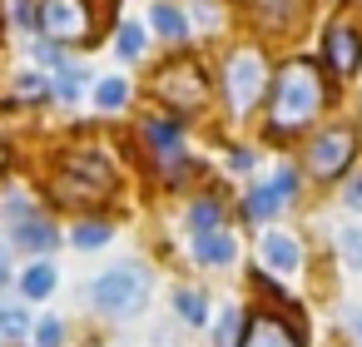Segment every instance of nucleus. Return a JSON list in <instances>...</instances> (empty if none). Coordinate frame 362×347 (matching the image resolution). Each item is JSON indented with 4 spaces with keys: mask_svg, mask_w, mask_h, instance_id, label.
I'll use <instances>...</instances> for the list:
<instances>
[{
    "mask_svg": "<svg viewBox=\"0 0 362 347\" xmlns=\"http://www.w3.org/2000/svg\"><path fill=\"white\" fill-rule=\"evenodd\" d=\"M80 90H85V70H80V65H60L55 95H60V100H80Z\"/></svg>",
    "mask_w": 362,
    "mask_h": 347,
    "instance_id": "nucleus-18",
    "label": "nucleus"
},
{
    "mask_svg": "<svg viewBox=\"0 0 362 347\" xmlns=\"http://www.w3.org/2000/svg\"><path fill=\"white\" fill-rule=\"evenodd\" d=\"M322 110V75L313 60H288L273 75V110H268V134H293Z\"/></svg>",
    "mask_w": 362,
    "mask_h": 347,
    "instance_id": "nucleus-1",
    "label": "nucleus"
},
{
    "mask_svg": "<svg viewBox=\"0 0 362 347\" xmlns=\"http://www.w3.org/2000/svg\"><path fill=\"white\" fill-rule=\"evenodd\" d=\"M0 164H6V149H0Z\"/></svg>",
    "mask_w": 362,
    "mask_h": 347,
    "instance_id": "nucleus-28",
    "label": "nucleus"
},
{
    "mask_svg": "<svg viewBox=\"0 0 362 347\" xmlns=\"http://www.w3.org/2000/svg\"><path fill=\"white\" fill-rule=\"evenodd\" d=\"M0 278H6V253H0Z\"/></svg>",
    "mask_w": 362,
    "mask_h": 347,
    "instance_id": "nucleus-27",
    "label": "nucleus"
},
{
    "mask_svg": "<svg viewBox=\"0 0 362 347\" xmlns=\"http://www.w3.org/2000/svg\"><path fill=\"white\" fill-rule=\"evenodd\" d=\"M263 90H268V65H263V55H258V50L228 55V65H223V95H228V110H233V114H248V110L263 100Z\"/></svg>",
    "mask_w": 362,
    "mask_h": 347,
    "instance_id": "nucleus-3",
    "label": "nucleus"
},
{
    "mask_svg": "<svg viewBox=\"0 0 362 347\" xmlns=\"http://www.w3.org/2000/svg\"><path fill=\"white\" fill-rule=\"evenodd\" d=\"M189 228H194V233H209V228H218V204H214V199H199V204L189 208Z\"/></svg>",
    "mask_w": 362,
    "mask_h": 347,
    "instance_id": "nucleus-21",
    "label": "nucleus"
},
{
    "mask_svg": "<svg viewBox=\"0 0 362 347\" xmlns=\"http://www.w3.org/2000/svg\"><path fill=\"white\" fill-rule=\"evenodd\" d=\"M75 243L80 248H100V243H110V228L105 223H80L75 228Z\"/></svg>",
    "mask_w": 362,
    "mask_h": 347,
    "instance_id": "nucleus-25",
    "label": "nucleus"
},
{
    "mask_svg": "<svg viewBox=\"0 0 362 347\" xmlns=\"http://www.w3.org/2000/svg\"><path fill=\"white\" fill-rule=\"evenodd\" d=\"M35 347H65V322L60 317H45L35 327Z\"/></svg>",
    "mask_w": 362,
    "mask_h": 347,
    "instance_id": "nucleus-24",
    "label": "nucleus"
},
{
    "mask_svg": "<svg viewBox=\"0 0 362 347\" xmlns=\"http://www.w3.org/2000/svg\"><path fill=\"white\" fill-rule=\"evenodd\" d=\"M40 30L50 35V40H65V45H75V40H90V11H85V0H40Z\"/></svg>",
    "mask_w": 362,
    "mask_h": 347,
    "instance_id": "nucleus-5",
    "label": "nucleus"
},
{
    "mask_svg": "<svg viewBox=\"0 0 362 347\" xmlns=\"http://www.w3.org/2000/svg\"><path fill=\"white\" fill-rule=\"evenodd\" d=\"M347 322H352V332H357V342H362V307H357V312H352Z\"/></svg>",
    "mask_w": 362,
    "mask_h": 347,
    "instance_id": "nucleus-26",
    "label": "nucleus"
},
{
    "mask_svg": "<svg viewBox=\"0 0 362 347\" xmlns=\"http://www.w3.org/2000/svg\"><path fill=\"white\" fill-rule=\"evenodd\" d=\"M16 243H21L25 253H50V248H55V228H50L45 218H21V223H16Z\"/></svg>",
    "mask_w": 362,
    "mask_h": 347,
    "instance_id": "nucleus-13",
    "label": "nucleus"
},
{
    "mask_svg": "<svg viewBox=\"0 0 362 347\" xmlns=\"http://www.w3.org/2000/svg\"><path fill=\"white\" fill-rule=\"evenodd\" d=\"M322 50H327V60H332V70H337V75H352V70L362 65V35H357V30H347V25H332Z\"/></svg>",
    "mask_w": 362,
    "mask_h": 347,
    "instance_id": "nucleus-8",
    "label": "nucleus"
},
{
    "mask_svg": "<svg viewBox=\"0 0 362 347\" xmlns=\"http://www.w3.org/2000/svg\"><path fill=\"white\" fill-rule=\"evenodd\" d=\"M124 100H129V85H124L119 75H110V80L95 85V105H100V110H119Z\"/></svg>",
    "mask_w": 362,
    "mask_h": 347,
    "instance_id": "nucleus-16",
    "label": "nucleus"
},
{
    "mask_svg": "<svg viewBox=\"0 0 362 347\" xmlns=\"http://www.w3.org/2000/svg\"><path fill=\"white\" fill-rule=\"evenodd\" d=\"M0 332H6V337H25V332H35V327H30L25 307H16V302H0Z\"/></svg>",
    "mask_w": 362,
    "mask_h": 347,
    "instance_id": "nucleus-17",
    "label": "nucleus"
},
{
    "mask_svg": "<svg viewBox=\"0 0 362 347\" xmlns=\"http://www.w3.org/2000/svg\"><path fill=\"white\" fill-rule=\"evenodd\" d=\"M233 253H238V243H233V233H223V228H209V233H194V258H199L204 268H223V263H233Z\"/></svg>",
    "mask_w": 362,
    "mask_h": 347,
    "instance_id": "nucleus-10",
    "label": "nucleus"
},
{
    "mask_svg": "<svg viewBox=\"0 0 362 347\" xmlns=\"http://www.w3.org/2000/svg\"><path fill=\"white\" fill-rule=\"evenodd\" d=\"M352 154H357L352 129H327V134L313 139V149H308V169H313L317 179H337V174L352 164Z\"/></svg>",
    "mask_w": 362,
    "mask_h": 347,
    "instance_id": "nucleus-6",
    "label": "nucleus"
},
{
    "mask_svg": "<svg viewBox=\"0 0 362 347\" xmlns=\"http://www.w3.org/2000/svg\"><path fill=\"white\" fill-rule=\"evenodd\" d=\"M263 263H268L273 273H298V263H303L298 238H288V233H268V238H263Z\"/></svg>",
    "mask_w": 362,
    "mask_h": 347,
    "instance_id": "nucleus-12",
    "label": "nucleus"
},
{
    "mask_svg": "<svg viewBox=\"0 0 362 347\" xmlns=\"http://www.w3.org/2000/svg\"><path fill=\"white\" fill-rule=\"evenodd\" d=\"M293 189H298L293 174H278L273 184H258V189L248 194V204H243V218H248V223H268V218H278L283 204L293 199Z\"/></svg>",
    "mask_w": 362,
    "mask_h": 347,
    "instance_id": "nucleus-7",
    "label": "nucleus"
},
{
    "mask_svg": "<svg viewBox=\"0 0 362 347\" xmlns=\"http://www.w3.org/2000/svg\"><path fill=\"white\" fill-rule=\"evenodd\" d=\"M243 347H303V342L293 337V327H288V322H278L273 312H263V317H253V322H248Z\"/></svg>",
    "mask_w": 362,
    "mask_h": 347,
    "instance_id": "nucleus-9",
    "label": "nucleus"
},
{
    "mask_svg": "<svg viewBox=\"0 0 362 347\" xmlns=\"http://www.w3.org/2000/svg\"><path fill=\"white\" fill-rule=\"evenodd\" d=\"M50 288H55V268L50 263H30L21 273V293L25 298H50Z\"/></svg>",
    "mask_w": 362,
    "mask_h": 347,
    "instance_id": "nucleus-14",
    "label": "nucleus"
},
{
    "mask_svg": "<svg viewBox=\"0 0 362 347\" xmlns=\"http://www.w3.org/2000/svg\"><path fill=\"white\" fill-rule=\"evenodd\" d=\"M90 298H95V307L110 312V317H134V312H144V302H149V268H139V263H115L110 273L95 278Z\"/></svg>",
    "mask_w": 362,
    "mask_h": 347,
    "instance_id": "nucleus-2",
    "label": "nucleus"
},
{
    "mask_svg": "<svg viewBox=\"0 0 362 347\" xmlns=\"http://www.w3.org/2000/svg\"><path fill=\"white\" fill-rule=\"evenodd\" d=\"M119 55H124V60H139V55H144V30H139L134 20L119 25Z\"/></svg>",
    "mask_w": 362,
    "mask_h": 347,
    "instance_id": "nucleus-23",
    "label": "nucleus"
},
{
    "mask_svg": "<svg viewBox=\"0 0 362 347\" xmlns=\"http://www.w3.org/2000/svg\"><path fill=\"white\" fill-rule=\"evenodd\" d=\"M337 248H342L347 268L362 273V228H342V233H337Z\"/></svg>",
    "mask_w": 362,
    "mask_h": 347,
    "instance_id": "nucleus-22",
    "label": "nucleus"
},
{
    "mask_svg": "<svg viewBox=\"0 0 362 347\" xmlns=\"http://www.w3.org/2000/svg\"><path fill=\"white\" fill-rule=\"evenodd\" d=\"M174 307H179V317H184V322H194V327L209 317V298H204V293H194V288H179V293H174Z\"/></svg>",
    "mask_w": 362,
    "mask_h": 347,
    "instance_id": "nucleus-15",
    "label": "nucleus"
},
{
    "mask_svg": "<svg viewBox=\"0 0 362 347\" xmlns=\"http://www.w3.org/2000/svg\"><path fill=\"white\" fill-rule=\"evenodd\" d=\"M144 144L174 169V159H179V149H184V134H179V124H169V119H149L144 124Z\"/></svg>",
    "mask_w": 362,
    "mask_h": 347,
    "instance_id": "nucleus-11",
    "label": "nucleus"
},
{
    "mask_svg": "<svg viewBox=\"0 0 362 347\" xmlns=\"http://www.w3.org/2000/svg\"><path fill=\"white\" fill-rule=\"evenodd\" d=\"M154 90L174 105V110H199L204 105V70L194 60H169L154 75Z\"/></svg>",
    "mask_w": 362,
    "mask_h": 347,
    "instance_id": "nucleus-4",
    "label": "nucleus"
},
{
    "mask_svg": "<svg viewBox=\"0 0 362 347\" xmlns=\"http://www.w3.org/2000/svg\"><path fill=\"white\" fill-rule=\"evenodd\" d=\"M154 30H159L164 40H184V20H179V11H174V6H154Z\"/></svg>",
    "mask_w": 362,
    "mask_h": 347,
    "instance_id": "nucleus-20",
    "label": "nucleus"
},
{
    "mask_svg": "<svg viewBox=\"0 0 362 347\" xmlns=\"http://www.w3.org/2000/svg\"><path fill=\"white\" fill-rule=\"evenodd\" d=\"M238 327H243V317H238L233 307H223V312H218V327H214V347H233V342L243 337Z\"/></svg>",
    "mask_w": 362,
    "mask_h": 347,
    "instance_id": "nucleus-19",
    "label": "nucleus"
}]
</instances>
